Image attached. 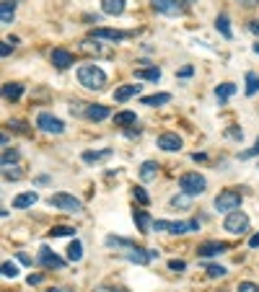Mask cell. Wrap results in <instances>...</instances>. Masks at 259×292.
Returning a JSON list of instances; mask_svg holds the SVG:
<instances>
[{
	"instance_id": "cell-1",
	"label": "cell",
	"mask_w": 259,
	"mask_h": 292,
	"mask_svg": "<svg viewBox=\"0 0 259 292\" xmlns=\"http://www.w3.org/2000/svg\"><path fill=\"white\" fill-rule=\"evenodd\" d=\"M78 83L83 88H89V91H104L106 75H104L101 67H96V65H80L78 67Z\"/></svg>"
},
{
	"instance_id": "cell-2",
	"label": "cell",
	"mask_w": 259,
	"mask_h": 292,
	"mask_svg": "<svg viewBox=\"0 0 259 292\" xmlns=\"http://www.w3.org/2000/svg\"><path fill=\"white\" fill-rule=\"evenodd\" d=\"M179 189H182L187 197H200V194H205L207 181H205V176H200L197 171H192V173L179 176Z\"/></svg>"
},
{
	"instance_id": "cell-3",
	"label": "cell",
	"mask_w": 259,
	"mask_h": 292,
	"mask_svg": "<svg viewBox=\"0 0 259 292\" xmlns=\"http://www.w3.org/2000/svg\"><path fill=\"white\" fill-rule=\"evenodd\" d=\"M241 191H236V189H223L218 197H215V210L218 212H236L241 207Z\"/></svg>"
},
{
	"instance_id": "cell-4",
	"label": "cell",
	"mask_w": 259,
	"mask_h": 292,
	"mask_svg": "<svg viewBox=\"0 0 259 292\" xmlns=\"http://www.w3.org/2000/svg\"><path fill=\"white\" fill-rule=\"evenodd\" d=\"M153 230L158 233H174V235H184L189 230H200V222L197 220H189V222H168V220H156L153 222Z\"/></svg>"
},
{
	"instance_id": "cell-5",
	"label": "cell",
	"mask_w": 259,
	"mask_h": 292,
	"mask_svg": "<svg viewBox=\"0 0 259 292\" xmlns=\"http://www.w3.org/2000/svg\"><path fill=\"white\" fill-rule=\"evenodd\" d=\"M50 207H57V210H62V212H70V215H75V212L83 210L80 199H75L73 194H65V191L50 197Z\"/></svg>"
},
{
	"instance_id": "cell-6",
	"label": "cell",
	"mask_w": 259,
	"mask_h": 292,
	"mask_svg": "<svg viewBox=\"0 0 259 292\" xmlns=\"http://www.w3.org/2000/svg\"><path fill=\"white\" fill-rule=\"evenodd\" d=\"M223 228L228 233H233V235H244V233H249V217L244 212H239V210L228 212L226 220H223Z\"/></svg>"
},
{
	"instance_id": "cell-7",
	"label": "cell",
	"mask_w": 259,
	"mask_h": 292,
	"mask_svg": "<svg viewBox=\"0 0 259 292\" xmlns=\"http://www.w3.org/2000/svg\"><path fill=\"white\" fill-rule=\"evenodd\" d=\"M36 127L45 129V132H52V134H62V132H65V124H62L57 117L47 114V111H41V114L36 117Z\"/></svg>"
},
{
	"instance_id": "cell-8",
	"label": "cell",
	"mask_w": 259,
	"mask_h": 292,
	"mask_svg": "<svg viewBox=\"0 0 259 292\" xmlns=\"http://www.w3.org/2000/svg\"><path fill=\"white\" fill-rule=\"evenodd\" d=\"M124 256L133 261V264L145 266V264H150V259L158 256V254H156V251H150V249H138V246H133V249H127V251H124Z\"/></svg>"
},
{
	"instance_id": "cell-9",
	"label": "cell",
	"mask_w": 259,
	"mask_h": 292,
	"mask_svg": "<svg viewBox=\"0 0 259 292\" xmlns=\"http://www.w3.org/2000/svg\"><path fill=\"white\" fill-rule=\"evenodd\" d=\"M153 3V8L158 13H166V16H179L184 13V6H182V0H150Z\"/></svg>"
},
{
	"instance_id": "cell-10",
	"label": "cell",
	"mask_w": 259,
	"mask_h": 292,
	"mask_svg": "<svg viewBox=\"0 0 259 292\" xmlns=\"http://www.w3.org/2000/svg\"><path fill=\"white\" fill-rule=\"evenodd\" d=\"M39 264L47 266V269H62V266H65V259H60L55 251L47 249V246H41V249H39Z\"/></svg>"
},
{
	"instance_id": "cell-11",
	"label": "cell",
	"mask_w": 259,
	"mask_h": 292,
	"mask_svg": "<svg viewBox=\"0 0 259 292\" xmlns=\"http://www.w3.org/2000/svg\"><path fill=\"white\" fill-rule=\"evenodd\" d=\"M158 148L166 150V153H174V150L182 148V137H179L177 132H163L161 137H158Z\"/></svg>"
},
{
	"instance_id": "cell-12",
	"label": "cell",
	"mask_w": 259,
	"mask_h": 292,
	"mask_svg": "<svg viewBox=\"0 0 259 292\" xmlns=\"http://www.w3.org/2000/svg\"><path fill=\"white\" fill-rule=\"evenodd\" d=\"M94 39H106V41H122L130 39V31H117V29H94L91 31Z\"/></svg>"
},
{
	"instance_id": "cell-13",
	"label": "cell",
	"mask_w": 259,
	"mask_h": 292,
	"mask_svg": "<svg viewBox=\"0 0 259 292\" xmlns=\"http://www.w3.org/2000/svg\"><path fill=\"white\" fill-rule=\"evenodd\" d=\"M228 251V243H221V240H210V243H202L197 254L200 256H218V254H226Z\"/></svg>"
},
{
	"instance_id": "cell-14",
	"label": "cell",
	"mask_w": 259,
	"mask_h": 292,
	"mask_svg": "<svg viewBox=\"0 0 259 292\" xmlns=\"http://www.w3.org/2000/svg\"><path fill=\"white\" fill-rule=\"evenodd\" d=\"M52 65L57 67V70H68V67L73 65V55L68 50H52Z\"/></svg>"
},
{
	"instance_id": "cell-15",
	"label": "cell",
	"mask_w": 259,
	"mask_h": 292,
	"mask_svg": "<svg viewBox=\"0 0 259 292\" xmlns=\"http://www.w3.org/2000/svg\"><path fill=\"white\" fill-rule=\"evenodd\" d=\"M109 114H112L109 106H101V104H91L89 109H85V117H89L91 122H104Z\"/></svg>"
},
{
	"instance_id": "cell-16",
	"label": "cell",
	"mask_w": 259,
	"mask_h": 292,
	"mask_svg": "<svg viewBox=\"0 0 259 292\" xmlns=\"http://www.w3.org/2000/svg\"><path fill=\"white\" fill-rule=\"evenodd\" d=\"M133 217H135V222H138V230H140L143 235L153 230V220H150V215H148L145 210H135V212H133Z\"/></svg>"
},
{
	"instance_id": "cell-17",
	"label": "cell",
	"mask_w": 259,
	"mask_h": 292,
	"mask_svg": "<svg viewBox=\"0 0 259 292\" xmlns=\"http://www.w3.org/2000/svg\"><path fill=\"white\" fill-rule=\"evenodd\" d=\"M101 11L106 16H122L124 13V0H101Z\"/></svg>"
},
{
	"instance_id": "cell-18",
	"label": "cell",
	"mask_w": 259,
	"mask_h": 292,
	"mask_svg": "<svg viewBox=\"0 0 259 292\" xmlns=\"http://www.w3.org/2000/svg\"><path fill=\"white\" fill-rule=\"evenodd\" d=\"M36 191H26V194H18L16 199H13V207L16 210H21V207H31V205H36Z\"/></svg>"
},
{
	"instance_id": "cell-19",
	"label": "cell",
	"mask_w": 259,
	"mask_h": 292,
	"mask_svg": "<svg viewBox=\"0 0 259 292\" xmlns=\"http://www.w3.org/2000/svg\"><path fill=\"white\" fill-rule=\"evenodd\" d=\"M138 93H140V85H122V88H117V91H114V99L117 101H127V99H133Z\"/></svg>"
},
{
	"instance_id": "cell-20",
	"label": "cell",
	"mask_w": 259,
	"mask_h": 292,
	"mask_svg": "<svg viewBox=\"0 0 259 292\" xmlns=\"http://www.w3.org/2000/svg\"><path fill=\"white\" fill-rule=\"evenodd\" d=\"M21 93H24V85H18V83H6V85H3V96H6L8 101H18Z\"/></svg>"
},
{
	"instance_id": "cell-21",
	"label": "cell",
	"mask_w": 259,
	"mask_h": 292,
	"mask_svg": "<svg viewBox=\"0 0 259 292\" xmlns=\"http://www.w3.org/2000/svg\"><path fill=\"white\" fill-rule=\"evenodd\" d=\"M109 155H112L109 148H104V150H85V153H83V161H85V163H96V161H101V158H109Z\"/></svg>"
},
{
	"instance_id": "cell-22",
	"label": "cell",
	"mask_w": 259,
	"mask_h": 292,
	"mask_svg": "<svg viewBox=\"0 0 259 292\" xmlns=\"http://www.w3.org/2000/svg\"><path fill=\"white\" fill-rule=\"evenodd\" d=\"M13 0H3V3H0V24H11L13 21Z\"/></svg>"
},
{
	"instance_id": "cell-23",
	"label": "cell",
	"mask_w": 259,
	"mask_h": 292,
	"mask_svg": "<svg viewBox=\"0 0 259 292\" xmlns=\"http://www.w3.org/2000/svg\"><path fill=\"white\" fill-rule=\"evenodd\" d=\"M138 117H135V111H119V114H114V124L117 127H130V124H135Z\"/></svg>"
},
{
	"instance_id": "cell-24",
	"label": "cell",
	"mask_w": 259,
	"mask_h": 292,
	"mask_svg": "<svg viewBox=\"0 0 259 292\" xmlns=\"http://www.w3.org/2000/svg\"><path fill=\"white\" fill-rule=\"evenodd\" d=\"M156 173H158V163H153V161H145V163L140 166V178H143V181L156 178Z\"/></svg>"
},
{
	"instance_id": "cell-25",
	"label": "cell",
	"mask_w": 259,
	"mask_h": 292,
	"mask_svg": "<svg viewBox=\"0 0 259 292\" xmlns=\"http://www.w3.org/2000/svg\"><path fill=\"white\" fill-rule=\"evenodd\" d=\"M168 101H171L168 93H156V96H143L140 99L143 106H161V104H168Z\"/></svg>"
},
{
	"instance_id": "cell-26",
	"label": "cell",
	"mask_w": 259,
	"mask_h": 292,
	"mask_svg": "<svg viewBox=\"0 0 259 292\" xmlns=\"http://www.w3.org/2000/svg\"><path fill=\"white\" fill-rule=\"evenodd\" d=\"M236 93V85L233 83H221L218 88H215V99L218 101H226V99H231Z\"/></svg>"
},
{
	"instance_id": "cell-27",
	"label": "cell",
	"mask_w": 259,
	"mask_h": 292,
	"mask_svg": "<svg viewBox=\"0 0 259 292\" xmlns=\"http://www.w3.org/2000/svg\"><path fill=\"white\" fill-rule=\"evenodd\" d=\"M135 78H143V80H161V70L158 67H148V70H135Z\"/></svg>"
},
{
	"instance_id": "cell-28",
	"label": "cell",
	"mask_w": 259,
	"mask_h": 292,
	"mask_svg": "<svg viewBox=\"0 0 259 292\" xmlns=\"http://www.w3.org/2000/svg\"><path fill=\"white\" fill-rule=\"evenodd\" d=\"M215 26H218V31H221L226 39L233 36V34H231V26H228V16H226V13H221L218 18H215Z\"/></svg>"
},
{
	"instance_id": "cell-29",
	"label": "cell",
	"mask_w": 259,
	"mask_h": 292,
	"mask_svg": "<svg viewBox=\"0 0 259 292\" xmlns=\"http://www.w3.org/2000/svg\"><path fill=\"white\" fill-rule=\"evenodd\" d=\"M80 256H83V246L80 240H73L68 246V261H80Z\"/></svg>"
},
{
	"instance_id": "cell-30",
	"label": "cell",
	"mask_w": 259,
	"mask_h": 292,
	"mask_svg": "<svg viewBox=\"0 0 259 292\" xmlns=\"http://www.w3.org/2000/svg\"><path fill=\"white\" fill-rule=\"evenodd\" d=\"M259 91V75L256 73H246V96H254Z\"/></svg>"
},
{
	"instance_id": "cell-31",
	"label": "cell",
	"mask_w": 259,
	"mask_h": 292,
	"mask_svg": "<svg viewBox=\"0 0 259 292\" xmlns=\"http://www.w3.org/2000/svg\"><path fill=\"white\" fill-rule=\"evenodd\" d=\"M106 246H109V249H133V243H130V240H124V238H117V235H109V238H106Z\"/></svg>"
},
{
	"instance_id": "cell-32",
	"label": "cell",
	"mask_w": 259,
	"mask_h": 292,
	"mask_svg": "<svg viewBox=\"0 0 259 292\" xmlns=\"http://www.w3.org/2000/svg\"><path fill=\"white\" fill-rule=\"evenodd\" d=\"M205 272H207V277H210V279H218V277H226V266H218V264H210V266L205 269Z\"/></svg>"
},
{
	"instance_id": "cell-33",
	"label": "cell",
	"mask_w": 259,
	"mask_h": 292,
	"mask_svg": "<svg viewBox=\"0 0 259 292\" xmlns=\"http://www.w3.org/2000/svg\"><path fill=\"white\" fill-rule=\"evenodd\" d=\"M50 235H52V238H62V235H70V238H73V235H75V230H73V228H68V225H57V228H52V230H50Z\"/></svg>"
},
{
	"instance_id": "cell-34",
	"label": "cell",
	"mask_w": 259,
	"mask_h": 292,
	"mask_svg": "<svg viewBox=\"0 0 259 292\" xmlns=\"http://www.w3.org/2000/svg\"><path fill=\"white\" fill-rule=\"evenodd\" d=\"M3 277H11V279L18 277V266L11 264V261H6V264H3Z\"/></svg>"
},
{
	"instance_id": "cell-35",
	"label": "cell",
	"mask_w": 259,
	"mask_h": 292,
	"mask_svg": "<svg viewBox=\"0 0 259 292\" xmlns=\"http://www.w3.org/2000/svg\"><path fill=\"white\" fill-rule=\"evenodd\" d=\"M133 194H135V199L140 202V205H148V202H150V197L145 194V189H143V186H135V189H133Z\"/></svg>"
},
{
	"instance_id": "cell-36",
	"label": "cell",
	"mask_w": 259,
	"mask_h": 292,
	"mask_svg": "<svg viewBox=\"0 0 259 292\" xmlns=\"http://www.w3.org/2000/svg\"><path fill=\"white\" fill-rule=\"evenodd\" d=\"M16 158H18V153H16V150H6V153H3V168H8Z\"/></svg>"
},
{
	"instance_id": "cell-37",
	"label": "cell",
	"mask_w": 259,
	"mask_h": 292,
	"mask_svg": "<svg viewBox=\"0 0 259 292\" xmlns=\"http://www.w3.org/2000/svg\"><path fill=\"white\" fill-rule=\"evenodd\" d=\"M239 292H259V284H254V282H241V284H239Z\"/></svg>"
},
{
	"instance_id": "cell-38",
	"label": "cell",
	"mask_w": 259,
	"mask_h": 292,
	"mask_svg": "<svg viewBox=\"0 0 259 292\" xmlns=\"http://www.w3.org/2000/svg\"><path fill=\"white\" fill-rule=\"evenodd\" d=\"M184 266H187V264H184L182 259H171V261H168V269H171V272H182Z\"/></svg>"
},
{
	"instance_id": "cell-39",
	"label": "cell",
	"mask_w": 259,
	"mask_h": 292,
	"mask_svg": "<svg viewBox=\"0 0 259 292\" xmlns=\"http://www.w3.org/2000/svg\"><path fill=\"white\" fill-rule=\"evenodd\" d=\"M187 205H189L187 194H184V197H174V199H171V207H187Z\"/></svg>"
},
{
	"instance_id": "cell-40",
	"label": "cell",
	"mask_w": 259,
	"mask_h": 292,
	"mask_svg": "<svg viewBox=\"0 0 259 292\" xmlns=\"http://www.w3.org/2000/svg\"><path fill=\"white\" fill-rule=\"evenodd\" d=\"M8 127H13L16 132H26V124H24V122H18V119H11Z\"/></svg>"
},
{
	"instance_id": "cell-41",
	"label": "cell",
	"mask_w": 259,
	"mask_h": 292,
	"mask_svg": "<svg viewBox=\"0 0 259 292\" xmlns=\"http://www.w3.org/2000/svg\"><path fill=\"white\" fill-rule=\"evenodd\" d=\"M251 155H259V140H256V145H254L251 150H246V153H241V158H251Z\"/></svg>"
},
{
	"instance_id": "cell-42",
	"label": "cell",
	"mask_w": 259,
	"mask_h": 292,
	"mask_svg": "<svg viewBox=\"0 0 259 292\" xmlns=\"http://www.w3.org/2000/svg\"><path fill=\"white\" fill-rule=\"evenodd\" d=\"M228 137H233V140H241L244 134H241V129H228Z\"/></svg>"
},
{
	"instance_id": "cell-43",
	"label": "cell",
	"mask_w": 259,
	"mask_h": 292,
	"mask_svg": "<svg viewBox=\"0 0 259 292\" xmlns=\"http://www.w3.org/2000/svg\"><path fill=\"white\" fill-rule=\"evenodd\" d=\"M192 73H194V67H189V65H187V67H182V70H179V75H182V78H189Z\"/></svg>"
},
{
	"instance_id": "cell-44",
	"label": "cell",
	"mask_w": 259,
	"mask_h": 292,
	"mask_svg": "<svg viewBox=\"0 0 259 292\" xmlns=\"http://www.w3.org/2000/svg\"><path fill=\"white\" fill-rule=\"evenodd\" d=\"M239 3H241L244 8H254V6H259V0H239Z\"/></svg>"
},
{
	"instance_id": "cell-45",
	"label": "cell",
	"mask_w": 259,
	"mask_h": 292,
	"mask_svg": "<svg viewBox=\"0 0 259 292\" xmlns=\"http://www.w3.org/2000/svg\"><path fill=\"white\" fill-rule=\"evenodd\" d=\"M6 178H13V181H16V178H21V173H18V171H11V168H6Z\"/></svg>"
},
{
	"instance_id": "cell-46",
	"label": "cell",
	"mask_w": 259,
	"mask_h": 292,
	"mask_svg": "<svg viewBox=\"0 0 259 292\" xmlns=\"http://www.w3.org/2000/svg\"><path fill=\"white\" fill-rule=\"evenodd\" d=\"M26 282H29V284H39V282H41V274H29Z\"/></svg>"
},
{
	"instance_id": "cell-47",
	"label": "cell",
	"mask_w": 259,
	"mask_h": 292,
	"mask_svg": "<svg viewBox=\"0 0 259 292\" xmlns=\"http://www.w3.org/2000/svg\"><path fill=\"white\" fill-rule=\"evenodd\" d=\"M249 31L259 36V21H251V24H249Z\"/></svg>"
},
{
	"instance_id": "cell-48",
	"label": "cell",
	"mask_w": 259,
	"mask_h": 292,
	"mask_svg": "<svg viewBox=\"0 0 259 292\" xmlns=\"http://www.w3.org/2000/svg\"><path fill=\"white\" fill-rule=\"evenodd\" d=\"M8 52H11V41H6L3 47H0V55H3V57H8Z\"/></svg>"
},
{
	"instance_id": "cell-49",
	"label": "cell",
	"mask_w": 259,
	"mask_h": 292,
	"mask_svg": "<svg viewBox=\"0 0 259 292\" xmlns=\"http://www.w3.org/2000/svg\"><path fill=\"white\" fill-rule=\"evenodd\" d=\"M249 246H251V249H259V233H256V235H251V240H249Z\"/></svg>"
},
{
	"instance_id": "cell-50",
	"label": "cell",
	"mask_w": 259,
	"mask_h": 292,
	"mask_svg": "<svg viewBox=\"0 0 259 292\" xmlns=\"http://www.w3.org/2000/svg\"><path fill=\"white\" fill-rule=\"evenodd\" d=\"M205 158H207L205 153H192V161H205Z\"/></svg>"
},
{
	"instance_id": "cell-51",
	"label": "cell",
	"mask_w": 259,
	"mask_h": 292,
	"mask_svg": "<svg viewBox=\"0 0 259 292\" xmlns=\"http://www.w3.org/2000/svg\"><path fill=\"white\" fill-rule=\"evenodd\" d=\"M18 261H21V264H31V259H29L26 254H18Z\"/></svg>"
},
{
	"instance_id": "cell-52",
	"label": "cell",
	"mask_w": 259,
	"mask_h": 292,
	"mask_svg": "<svg viewBox=\"0 0 259 292\" xmlns=\"http://www.w3.org/2000/svg\"><path fill=\"white\" fill-rule=\"evenodd\" d=\"M45 292H62V289H57V287H52V289H45Z\"/></svg>"
},
{
	"instance_id": "cell-53",
	"label": "cell",
	"mask_w": 259,
	"mask_h": 292,
	"mask_svg": "<svg viewBox=\"0 0 259 292\" xmlns=\"http://www.w3.org/2000/svg\"><path fill=\"white\" fill-rule=\"evenodd\" d=\"M254 52H256V55H259V44H254Z\"/></svg>"
},
{
	"instance_id": "cell-54",
	"label": "cell",
	"mask_w": 259,
	"mask_h": 292,
	"mask_svg": "<svg viewBox=\"0 0 259 292\" xmlns=\"http://www.w3.org/2000/svg\"><path fill=\"white\" fill-rule=\"evenodd\" d=\"M112 292H127V289H112Z\"/></svg>"
}]
</instances>
